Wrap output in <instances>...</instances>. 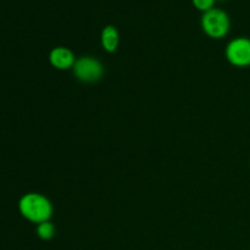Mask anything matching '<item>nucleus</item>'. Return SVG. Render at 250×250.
<instances>
[{"label":"nucleus","instance_id":"nucleus-2","mask_svg":"<svg viewBox=\"0 0 250 250\" xmlns=\"http://www.w3.org/2000/svg\"><path fill=\"white\" fill-rule=\"evenodd\" d=\"M202 28L208 37L214 39H221L229 34L231 28V20L225 10L212 7L207 12H203Z\"/></svg>","mask_w":250,"mask_h":250},{"label":"nucleus","instance_id":"nucleus-8","mask_svg":"<svg viewBox=\"0 0 250 250\" xmlns=\"http://www.w3.org/2000/svg\"><path fill=\"white\" fill-rule=\"evenodd\" d=\"M215 2H216V0H192V4L194 5L195 9L202 12H207L211 10L212 7H215Z\"/></svg>","mask_w":250,"mask_h":250},{"label":"nucleus","instance_id":"nucleus-1","mask_svg":"<svg viewBox=\"0 0 250 250\" xmlns=\"http://www.w3.org/2000/svg\"><path fill=\"white\" fill-rule=\"evenodd\" d=\"M19 211L27 221L38 225L50 221L53 204L45 195L39 193H27L19 200Z\"/></svg>","mask_w":250,"mask_h":250},{"label":"nucleus","instance_id":"nucleus-7","mask_svg":"<svg viewBox=\"0 0 250 250\" xmlns=\"http://www.w3.org/2000/svg\"><path fill=\"white\" fill-rule=\"evenodd\" d=\"M36 232L37 236L41 239H43V241H50L55 236V226L50 221L42 222V224L37 225Z\"/></svg>","mask_w":250,"mask_h":250},{"label":"nucleus","instance_id":"nucleus-3","mask_svg":"<svg viewBox=\"0 0 250 250\" xmlns=\"http://www.w3.org/2000/svg\"><path fill=\"white\" fill-rule=\"evenodd\" d=\"M73 73L82 82L95 83L104 75V67L99 60L92 56H81L73 65Z\"/></svg>","mask_w":250,"mask_h":250},{"label":"nucleus","instance_id":"nucleus-4","mask_svg":"<svg viewBox=\"0 0 250 250\" xmlns=\"http://www.w3.org/2000/svg\"><path fill=\"white\" fill-rule=\"evenodd\" d=\"M226 58L231 65L236 67L250 66V38L237 37L226 46Z\"/></svg>","mask_w":250,"mask_h":250},{"label":"nucleus","instance_id":"nucleus-6","mask_svg":"<svg viewBox=\"0 0 250 250\" xmlns=\"http://www.w3.org/2000/svg\"><path fill=\"white\" fill-rule=\"evenodd\" d=\"M100 41H102V46L105 51L115 53L120 44V34L116 27L111 26V24L105 26L102 31Z\"/></svg>","mask_w":250,"mask_h":250},{"label":"nucleus","instance_id":"nucleus-5","mask_svg":"<svg viewBox=\"0 0 250 250\" xmlns=\"http://www.w3.org/2000/svg\"><path fill=\"white\" fill-rule=\"evenodd\" d=\"M49 61L58 70H68L73 68L76 62L75 55L66 46H56L49 54Z\"/></svg>","mask_w":250,"mask_h":250}]
</instances>
